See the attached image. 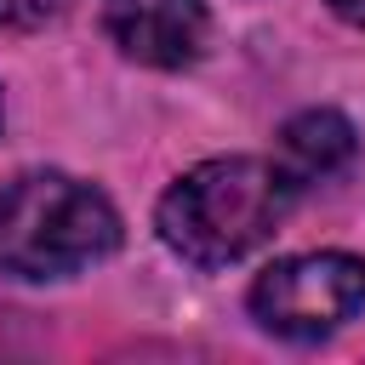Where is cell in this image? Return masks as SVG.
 Masks as SVG:
<instances>
[{
	"mask_svg": "<svg viewBox=\"0 0 365 365\" xmlns=\"http://www.w3.org/2000/svg\"><path fill=\"white\" fill-rule=\"evenodd\" d=\"M68 11V0H0V29H40L57 23Z\"/></svg>",
	"mask_w": 365,
	"mask_h": 365,
	"instance_id": "8992f818",
	"label": "cell"
},
{
	"mask_svg": "<svg viewBox=\"0 0 365 365\" xmlns=\"http://www.w3.org/2000/svg\"><path fill=\"white\" fill-rule=\"evenodd\" d=\"M359 308H365V262L348 257V251L285 257V262L262 268L257 285H251L257 325H268L274 336H297V342L331 336Z\"/></svg>",
	"mask_w": 365,
	"mask_h": 365,
	"instance_id": "3957f363",
	"label": "cell"
},
{
	"mask_svg": "<svg viewBox=\"0 0 365 365\" xmlns=\"http://www.w3.org/2000/svg\"><path fill=\"white\" fill-rule=\"evenodd\" d=\"M103 23L148 68H188L205 51V0H103Z\"/></svg>",
	"mask_w": 365,
	"mask_h": 365,
	"instance_id": "277c9868",
	"label": "cell"
},
{
	"mask_svg": "<svg viewBox=\"0 0 365 365\" xmlns=\"http://www.w3.org/2000/svg\"><path fill=\"white\" fill-rule=\"evenodd\" d=\"M291 194L297 182L274 160H205L160 200V240L194 268H228L279 228Z\"/></svg>",
	"mask_w": 365,
	"mask_h": 365,
	"instance_id": "6da1fadb",
	"label": "cell"
},
{
	"mask_svg": "<svg viewBox=\"0 0 365 365\" xmlns=\"http://www.w3.org/2000/svg\"><path fill=\"white\" fill-rule=\"evenodd\" d=\"M354 125L336 114V108H308L297 120H285L279 131V154H285V177L302 188V182H319V177H336L348 160H354Z\"/></svg>",
	"mask_w": 365,
	"mask_h": 365,
	"instance_id": "5b68a950",
	"label": "cell"
},
{
	"mask_svg": "<svg viewBox=\"0 0 365 365\" xmlns=\"http://www.w3.org/2000/svg\"><path fill=\"white\" fill-rule=\"evenodd\" d=\"M120 245V211L80 177L29 171L0 188V268L23 279H57L103 262Z\"/></svg>",
	"mask_w": 365,
	"mask_h": 365,
	"instance_id": "7a4b0ae2",
	"label": "cell"
},
{
	"mask_svg": "<svg viewBox=\"0 0 365 365\" xmlns=\"http://www.w3.org/2000/svg\"><path fill=\"white\" fill-rule=\"evenodd\" d=\"M331 11L342 23H354V29H365V0H331Z\"/></svg>",
	"mask_w": 365,
	"mask_h": 365,
	"instance_id": "52a82bcc",
	"label": "cell"
}]
</instances>
